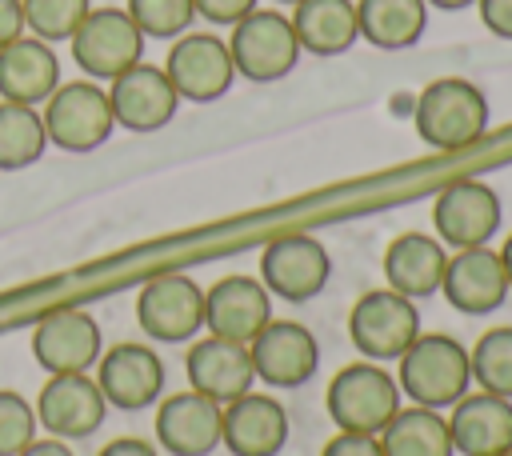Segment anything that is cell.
<instances>
[{
	"instance_id": "obj_41",
	"label": "cell",
	"mask_w": 512,
	"mask_h": 456,
	"mask_svg": "<svg viewBox=\"0 0 512 456\" xmlns=\"http://www.w3.org/2000/svg\"><path fill=\"white\" fill-rule=\"evenodd\" d=\"M276 4H300V0H276Z\"/></svg>"
},
{
	"instance_id": "obj_15",
	"label": "cell",
	"mask_w": 512,
	"mask_h": 456,
	"mask_svg": "<svg viewBox=\"0 0 512 456\" xmlns=\"http://www.w3.org/2000/svg\"><path fill=\"white\" fill-rule=\"evenodd\" d=\"M96 384L104 392V400L120 412H140L148 404L160 400L164 392V364L148 344H112L108 352H100L96 360Z\"/></svg>"
},
{
	"instance_id": "obj_22",
	"label": "cell",
	"mask_w": 512,
	"mask_h": 456,
	"mask_svg": "<svg viewBox=\"0 0 512 456\" xmlns=\"http://www.w3.org/2000/svg\"><path fill=\"white\" fill-rule=\"evenodd\" d=\"M188 384L192 392L216 400V404H228L244 392H252V356H248V344L240 340H224V336H204L192 344L188 352Z\"/></svg>"
},
{
	"instance_id": "obj_32",
	"label": "cell",
	"mask_w": 512,
	"mask_h": 456,
	"mask_svg": "<svg viewBox=\"0 0 512 456\" xmlns=\"http://www.w3.org/2000/svg\"><path fill=\"white\" fill-rule=\"evenodd\" d=\"M32 440H36V408L16 392H0V456H20Z\"/></svg>"
},
{
	"instance_id": "obj_26",
	"label": "cell",
	"mask_w": 512,
	"mask_h": 456,
	"mask_svg": "<svg viewBox=\"0 0 512 456\" xmlns=\"http://www.w3.org/2000/svg\"><path fill=\"white\" fill-rule=\"evenodd\" d=\"M356 24L372 48L400 52L424 36L428 4L424 0H356Z\"/></svg>"
},
{
	"instance_id": "obj_2",
	"label": "cell",
	"mask_w": 512,
	"mask_h": 456,
	"mask_svg": "<svg viewBox=\"0 0 512 456\" xmlns=\"http://www.w3.org/2000/svg\"><path fill=\"white\" fill-rule=\"evenodd\" d=\"M400 396H408L420 408H448L456 404L472 384V360L468 348L448 332H420L408 352L400 356Z\"/></svg>"
},
{
	"instance_id": "obj_21",
	"label": "cell",
	"mask_w": 512,
	"mask_h": 456,
	"mask_svg": "<svg viewBox=\"0 0 512 456\" xmlns=\"http://www.w3.org/2000/svg\"><path fill=\"white\" fill-rule=\"evenodd\" d=\"M452 448L460 456H508L512 452V400L472 392L452 404L448 416Z\"/></svg>"
},
{
	"instance_id": "obj_14",
	"label": "cell",
	"mask_w": 512,
	"mask_h": 456,
	"mask_svg": "<svg viewBox=\"0 0 512 456\" xmlns=\"http://www.w3.org/2000/svg\"><path fill=\"white\" fill-rule=\"evenodd\" d=\"M108 104H112V120L128 132H156L164 128L176 108H180V96L168 80L164 68L156 64H132L128 72H120L116 80H108Z\"/></svg>"
},
{
	"instance_id": "obj_25",
	"label": "cell",
	"mask_w": 512,
	"mask_h": 456,
	"mask_svg": "<svg viewBox=\"0 0 512 456\" xmlns=\"http://www.w3.org/2000/svg\"><path fill=\"white\" fill-rule=\"evenodd\" d=\"M288 20L296 28L300 52H312V56H340L360 40L352 0H300L292 4Z\"/></svg>"
},
{
	"instance_id": "obj_27",
	"label": "cell",
	"mask_w": 512,
	"mask_h": 456,
	"mask_svg": "<svg viewBox=\"0 0 512 456\" xmlns=\"http://www.w3.org/2000/svg\"><path fill=\"white\" fill-rule=\"evenodd\" d=\"M384 456H456L448 420L436 408H400L380 432Z\"/></svg>"
},
{
	"instance_id": "obj_30",
	"label": "cell",
	"mask_w": 512,
	"mask_h": 456,
	"mask_svg": "<svg viewBox=\"0 0 512 456\" xmlns=\"http://www.w3.org/2000/svg\"><path fill=\"white\" fill-rule=\"evenodd\" d=\"M24 4V28H32L36 40H72L80 20L88 16V0H20Z\"/></svg>"
},
{
	"instance_id": "obj_8",
	"label": "cell",
	"mask_w": 512,
	"mask_h": 456,
	"mask_svg": "<svg viewBox=\"0 0 512 456\" xmlns=\"http://www.w3.org/2000/svg\"><path fill=\"white\" fill-rule=\"evenodd\" d=\"M164 72H168L176 96L192 100V104L220 100L236 80V64H232L228 40H220L212 32H184L168 48Z\"/></svg>"
},
{
	"instance_id": "obj_24",
	"label": "cell",
	"mask_w": 512,
	"mask_h": 456,
	"mask_svg": "<svg viewBox=\"0 0 512 456\" xmlns=\"http://www.w3.org/2000/svg\"><path fill=\"white\" fill-rule=\"evenodd\" d=\"M444 244L428 232H400L388 248H384V280L392 292L420 300V296H436L440 280H444Z\"/></svg>"
},
{
	"instance_id": "obj_23",
	"label": "cell",
	"mask_w": 512,
	"mask_h": 456,
	"mask_svg": "<svg viewBox=\"0 0 512 456\" xmlns=\"http://www.w3.org/2000/svg\"><path fill=\"white\" fill-rule=\"evenodd\" d=\"M60 88V60L48 40L20 36L0 48V100L44 104Z\"/></svg>"
},
{
	"instance_id": "obj_37",
	"label": "cell",
	"mask_w": 512,
	"mask_h": 456,
	"mask_svg": "<svg viewBox=\"0 0 512 456\" xmlns=\"http://www.w3.org/2000/svg\"><path fill=\"white\" fill-rule=\"evenodd\" d=\"M96 456H156V448L148 440H136V436H120L112 444H104Z\"/></svg>"
},
{
	"instance_id": "obj_12",
	"label": "cell",
	"mask_w": 512,
	"mask_h": 456,
	"mask_svg": "<svg viewBox=\"0 0 512 456\" xmlns=\"http://www.w3.org/2000/svg\"><path fill=\"white\" fill-rule=\"evenodd\" d=\"M104 352L100 324L80 308H52L32 332V356L48 376L88 372Z\"/></svg>"
},
{
	"instance_id": "obj_13",
	"label": "cell",
	"mask_w": 512,
	"mask_h": 456,
	"mask_svg": "<svg viewBox=\"0 0 512 456\" xmlns=\"http://www.w3.org/2000/svg\"><path fill=\"white\" fill-rule=\"evenodd\" d=\"M248 356H252V372L268 388H300L304 380H312L320 364V344L296 320H268L248 340Z\"/></svg>"
},
{
	"instance_id": "obj_17",
	"label": "cell",
	"mask_w": 512,
	"mask_h": 456,
	"mask_svg": "<svg viewBox=\"0 0 512 456\" xmlns=\"http://www.w3.org/2000/svg\"><path fill=\"white\" fill-rule=\"evenodd\" d=\"M440 292L448 296V304L464 316H488L508 300V276L500 264V252L484 248H460L456 256H448L444 264V280Z\"/></svg>"
},
{
	"instance_id": "obj_5",
	"label": "cell",
	"mask_w": 512,
	"mask_h": 456,
	"mask_svg": "<svg viewBox=\"0 0 512 456\" xmlns=\"http://www.w3.org/2000/svg\"><path fill=\"white\" fill-rule=\"evenodd\" d=\"M68 44L76 68L88 80H116L144 60V32L124 8H88Z\"/></svg>"
},
{
	"instance_id": "obj_31",
	"label": "cell",
	"mask_w": 512,
	"mask_h": 456,
	"mask_svg": "<svg viewBox=\"0 0 512 456\" xmlns=\"http://www.w3.org/2000/svg\"><path fill=\"white\" fill-rule=\"evenodd\" d=\"M124 12L136 20V28L144 36H156V40L184 36L188 24H192V16H196L192 0H128Z\"/></svg>"
},
{
	"instance_id": "obj_9",
	"label": "cell",
	"mask_w": 512,
	"mask_h": 456,
	"mask_svg": "<svg viewBox=\"0 0 512 456\" xmlns=\"http://www.w3.org/2000/svg\"><path fill=\"white\" fill-rule=\"evenodd\" d=\"M136 320L160 344L192 340L204 328V288L180 272L152 276L136 296Z\"/></svg>"
},
{
	"instance_id": "obj_10",
	"label": "cell",
	"mask_w": 512,
	"mask_h": 456,
	"mask_svg": "<svg viewBox=\"0 0 512 456\" xmlns=\"http://www.w3.org/2000/svg\"><path fill=\"white\" fill-rule=\"evenodd\" d=\"M332 276V256L316 236H280L260 252V284L268 296L304 304L324 292Z\"/></svg>"
},
{
	"instance_id": "obj_33",
	"label": "cell",
	"mask_w": 512,
	"mask_h": 456,
	"mask_svg": "<svg viewBox=\"0 0 512 456\" xmlns=\"http://www.w3.org/2000/svg\"><path fill=\"white\" fill-rule=\"evenodd\" d=\"M320 456H384L380 448V436H368V432H336Z\"/></svg>"
},
{
	"instance_id": "obj_34",
	"label": "cell",
	"mask_w": 512,
	"mask_h": 456,
	"mask_svg": "<svg viewBox=\"0 0 512 456\" xmlns=\"http://www.w3.org/2000/svg\"><path fill=\"white\" fill-rule=\"evenodd\" d=\"M192 8L208 24H236L256 8V0H192Z\"/></svg>"
},
{
	"instance_id": "obj_19",
	"label": "cell",
	"mask_w": 512,
	"mask_h": 456,
	"mask_svg": "<svg viewBox=\"0 0 512 456\" xmlns=\"http://www.w3.org/2000/svg\"><path fill=\"white\" fill-rule=\"evenodd\" d=\"M288 440V412L280 400L264 392H244L224 404L220 416V444L232 456H276Z\"/></svg>"
},
{
	"instance_id": "obj_4",
	"label": "cell",
	"mask_w": 512,
	"mask_h": 456,
	"mask_svg": "<svg viewBox=\"0 0 512 456\" xmlns=\"http://www.w3.org/2000/svg\"><path fill=\"white\" fill-rule=\"evenodd\" d=\"M228 52H232L236 76H244L252 84H272V80H284L296 68L300 40H296V28L284 12L252 8L244 20L232 24Z\"/></svg>"
},
{
	"instance_id": "obj_7",
	"label": "cell",
	"mask_w": 512,
	"mask_h": 456,
	"mask_svg": "<svg viewBox=\"0 0 512 456\" xmlns=\"http://www.w3.org/2000/svg\"><path fill=\"white\" fill-rule=\"evenodd\" d=\"M348 336L364 360H400L420 336V312L392 288L364 292L348 312Z\"/></svg>"
},
{
	"instance_id": "obj_18",
	"label": "cell",
	"mask_w": 512,
	"mask_h": 456,
	"mask_svg": "<svg viewBox=\"0 0 512 456\" xmlns=\"http://www.w3.org/2000/svg\"><path fill=\"white\" fill-rule=\"evenodd\" d=\"M268 320H272V296L252 276H240V272L220 276L204 292V328H208V336L248 344Z\"/></svg>"
},
{
	"instance_id": "obj_39",
	"label": "cell",
	"mask_w": 512,
	"mask_h": 456,
	"mask_svg": "<svg viewBox=\"0 0 512 456\" xmlns=\"http://www.w3.org/2000/svg\"><path fill=\"white\" fill-rule=\"evenodd\" d=\"M428 8H440V12H460V8H472L476 0H424Z\"/></svg>"
},
{
	"instance_id": "obj_20",
	"label": "cell",
	"mask_w": 512,
	"mask_h": 456,
	"mask_svg": "<svg viewBox=\"0 0 512 456\" xmlns=\"http://www.w3.org/2000/svg\"><path fill=\"white\" fill-rule=\"evenodd\" d=\"M220 416L224 404L200 392L164 396L156 408V440L172 456H208L220 444Z\"/></svg>"
},
{
	"instance_id": "obj_38",
	"label": "cell",
	"mask_w": 512,
	"mask_h": 456,
	"mask_svg": "<svg viewBox=\"0 0 512 456\" xmlns=\"http://www.w3.org/2000/svg\"><path fill=\"white\" fill-rule=\"evenodd\" d=\"M20 456H72V448L64 440H32Z\"/></svg>"
},
{
	"instance_id": "obj_1",
	"label": "cell",
	"mask_w": 512,
	"mask_h": 456,
	"mask_svg": "<svg viewBox=\"0 0 512 456\" xmlns=\"http://www.w3.org/2000/svg\"><path fill=\"white\" fill-rule=\"evenodd\" d=\"M416 136L436 152H460L488 132V100L464 76H440L412 104Z\"/></svg>"
},
{
	"instance_id": "obj_6",
	"label": "cell",
	"mask_w": 512,
	"mask_h": 456,
	"mask_svg": "<svg viewBox=\"0 0 512 456\" xmlns=\"http://www.w3.org/2000/svg\"><path fill=\"white\" fill-rule=\"evenodd\" d=\"M44 132H48V144L64 148V152H92L100 148L116 120H112V104H108V92L96 84V80H72V84H60L48 100H44Z\"/></svg>"
},
{
	"instance_id": "obj_3",
	"label": "cell",
	"mask_w": 512,
	"mask_h": 456,
	"mask_svg": "<svg viewBox=\"0 0 512 456\" xmlns=\"http://www.w3.org/2000/svg\"><path fill=\"white\" fill-rule=\"evenodd\" d=\"M400 412V384L372 360H356L340 368L328 384V416L340 432H368L380 436L388 420Z\"/></svg>"
},
{
	"instance_id": "obj_28",
	"label": "cell",
	"mask_w": 512,
	"mask_h": 456,
	"mask_svg": "<svg viewBox=\"0 0 512 456\" xmlns=\"http://www.w3.org/2000/svg\"><path fill=\"white\" fill-rule=\"evenodd\" d=\"M48 148L44 116L32 104L0 100V172H20L36 164Z\"/></svg>"
},
{
	"instance_id": "obj_35",
	"label": "cell",
	"mask_w": 512,
	"mask_h": 456,
	"mask_svg": "<svg viewBox=\"0 0 512 456\" xmlns=\"http://www.w3.org/2000/svg\"><path fill=\"white\" fill-rule=\"evenodd\" d=\"M476 8H480V20L492 36L512 40V0H476Z\"/></svg>"
},
{
	"instance_id": "obj_29",
	"label": "cell",
	"mask_w": 512,
	"mask_h": 456,
	"mask_svg": "<svg viewBox=\"0 0 512 456\" xmlns=\"http://www.w3.org/2000/svg\"><path fill=\"white\" fill-rule=\"evenodd\" d=\"M468 360H472V380L480 384V392L512 400V328H488L468 352Z\"/></svg>"
},
{
	"instance_id": "obj_40",
	"label": "cell",
	"mask_w": 512,
	"mask_h": 456,
	"mask_svg": "<svg viewBox=\"0 0 512 456\" xmlns=\"http://www.w3.org/2000/svg\"><path fill=\"white\" fill-rule=\"evenodd\" d=\"M500 264H504V276H508V288H512V232H508V240L500 248Z\"/></svg>"
},
{
	"instance_id": "obj_36",
	"label": "cell",
	"mask_w": 512,
	"mask_h": 456,
	"mask_svg": "<svg viewBox=\"0 0 512 456\" xmlns=\"http://www.w3.org/2000/svg\"><path fill=\"white\" fill-rule=\"evenodd\" d=\"M24 36V4L20 0H0V48Z\"/></svg>"
},
{
	"instance_id": "obj_11",
	"label": "cell",
	"mask_w": 512,
	"mask_h": 456,
	"mask_svg": "<svg viewBox=\"0 0 512 456\" xmlns=\"http://www.w3.org/2000/svg\"><path fill=\"white\" fill-rule=\"evenodd\" d=\"M432 224L448 248H484L500 228V196L484 180H452L436 204Z\"/></svg>"
},
{
	"instance_id": "obj_16",
	"label": "cell",
	"mask_w": 512,
	"mask_h": 456,
	"mask_svg": "<svg viewBox=\"0 0 512 456\" xmlns=\"http://www.w3.org/2000/svg\"><path fill=\"white\" fill-rule=\"evenodd\" d=\"M108 400L88 372L48 376V384L36 396V424H44L56 440H84L104 424Z\"/></svg>"
}]
</instances>
